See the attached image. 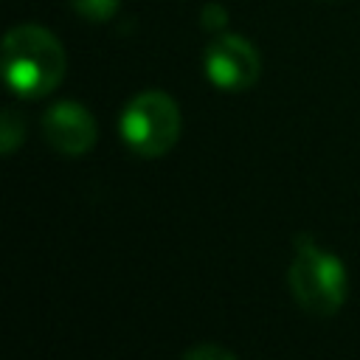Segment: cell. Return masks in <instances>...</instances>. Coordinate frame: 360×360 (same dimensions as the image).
Segmentation results:
<instances>
[{
  "instance_id": "cell-1",
  "label": "cell",
  "mask_w": 360,
  "mask_h": 360,
  "mask_svg": "<svg viewBox=\"0 0 360 360\" xmlns=\"http://www.w3.org/2000/svg\"><path fill=\"white\" fill-rule=\"evenodd\" d=\"M68 56L62 42L42 25H17L3 39L6 84L22 98H39L65 79Z\"/></svg>"
},
{
  "instance_id": "cell-2",
  "label": "cell",
  "mask_w": 360,
  "mask_h": 360,
  "mask_svg": "<svg viewBox=\"0 0 360 360\" xmlns=\"http://www.w3.org/2000/svg\"><path fill=\"white\" fill-rule=\"evenodd\" d=\"M290 290L292 298L309 315H332L346 301V270L335 253L318 248L307 233L295 236V259L290 264Z\"/></svg>"
},
{
  "instance_id": "cell-3",
  "label": "cell",
  "mask_w": 360,
  "mask_h": 360,
  "mask_svg": "<svg viewBox=\"0 0 360 360\" xmlns=\"http://www.w3.org/2000/svg\"><path fill=\"white\" fill-rule=\"evenodd\" d=\"M121 138L141 158L166 155L180 138V110L160 90L138 93L121 112Z\"/></svg>"
},
{
  "instance_id": "cell-4",
  "label": "cell",
  "mask_w": 360,
  "mask_h": 360,
  "mask_svg": "<svg viewBox=\"0 0 360 360\" xmlns=\"http://www.w3.org/2000/svg\"><path fill=\"white\" fill-rule=\"evenodd\" d=\"M202 68L219 90H248L262 73L259 51L239 34H217L202 53Z\"/></svg>"
},
{
  "instance_id": "cell-5",
  "label": "cell",
  "mask_w": 360,
  "mask_h": 360,
  "mask_svg": "<svg viewBox=\"0 0 360 360\" xmlns=\"http://www.w3.org/2000/svg\"><path fill=\"white\" fill-rule=\"evenodd\" d=\"M45 141L59 155H84L96 143V121L93 115L76 101H56L42 115Z\"/></svg>"
},
{
  "instance_id": "cell-6",
  "label": "cell",
  "mask_w": 360,
  "mask_h": 360,
  "mask_svg": "<svg viewBox=\"0 0 360 360\" xmlns=\"http://www.w3.org/2000/svg\"><path fill=\"white\" fill-rule=\"evenodd\" d=\"M25 138V121L17 110H3V118H0V149L6 155H11Z\"/></svg>"
},
{
  "instance_id": "cell-7",
  "label": "cell",
  "mask_w": 360,
  "mask_h": 360,
  "mask_svg": "<svg viewBox=\"0 0 360 360\" xmlns=\"http://www.w3.org/2000/svg\"><path fill=\"white\" fill-rule=\"evenodd\" d=\"M121 0H70V6L76 8L79 17L90 20V22H104L118 11Z\"/></svg>"
},
{
  "instance_id": "cell-8",
  "label": "cell",
  "mask_w": 360,
  "mask_h": 360,
  "mask_svg": "<svg viewBox=\"0 0 360 360\" xmlns=\"http://www.w3.org/2000/svg\"><path fill=\"white\" fill-rule=\"evenodd\" d=\"M183 360H236V354L217 343H200V346H191L183 354Z\"/></svg>"
},
{
  "instance_id": "cell-9",
  "label": "cell",
  "mask_w": 360,
  "mask_h": 360,
  "mask_svg": "<svg viewBox=\"0 0 360 360\" xmlns=\"http://www.w3.org/2000/svg\"><path fill=\"white\" fill-rule=\"evenodd\" d=\"M225 22H228V11H225V6H219V3H208V6L200 8V25H202V28L219 34V31L225 28Z\"/></svg>"
}]
</instances>
